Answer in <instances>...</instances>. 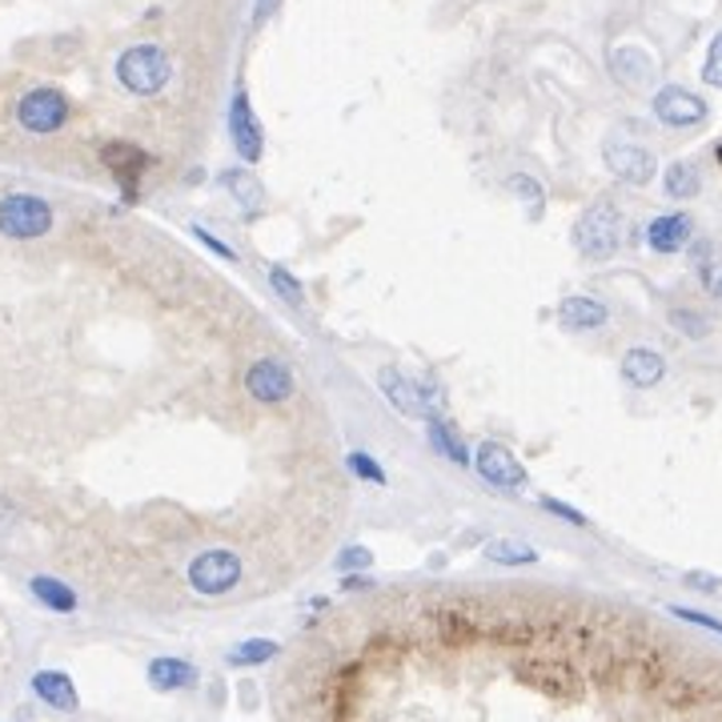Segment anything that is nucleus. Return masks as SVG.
Instances as JSON below:
<instances>
[{
    "label": "nucleus",
    "mask_w": 722,
    "mask_h": 722,
    "mask_svg": "<svg viewBox=\"0 0 722 722\" xmlns=\"http://www.w3.org/2000/svg\"><path fill=\"white\" fill-rule=\"evenodd\" d=\"M369 562H374V554H369L366 546H349V550H342V554H337V570H342V574H354V570H366Z\"/></svg>",
    "instance_id": "c85d7f7f"
},
{
    "label": "nucleus",
    "mask_w": 722,
    "mask_h": 722,
    "mask_svg": "<svg viewBox=\"0 0 722 722\" xmlns=\"http://www.w3.org/2000/svg\"><path fill=\"white\" fill-rule=\"evenodd\" d=\"M606 305L594 298H582V293H574V298H562V305H558V322H562V330H599V325H606Z\"/></svg>",
    "instance_id": "f3484780"
},
{
    "label": "nucleus",
    "mask_w": 722,
    "mask_h": 722,
    "mask_svg": "<svg viewBox=\"0 0 722 722\" xmlns=\"http://www.w3.org/2000/svg\"><path fill=\"white\" fill-rule=\"evenodd\" d=\"M229 133H234V149L245 157V161H261L266 141H261V125H257L245 93H237L234 97V109H229Z\"/></svg>",
    "instance_id": "f8f14e48"
},
{
    "label": "nucleus",
    "mask_w": 722,
    "mask_h": 722,
    "mask_svg": "<svg viewBox=\"0 0 722 722\" xmlns=\"http://www.w3.org/2000/svg\"><path fill=\"white\" fill-rule=\"evenodd\" d=\"M474 470L482 474V482H489V486H498V489H522L526 482H530L522 462L498 442H482L478 450H474Z\"/></svg>",
    "instance_id": "423d86ee"
},
{
    "label": "nucleus",
    "mask_w": 722,
    "mask_h": 722,
    "mask_svg": "<svg viewBox=\"0 0 722 722\" xmlns=\"http://www.w3.org/2000/svg\"><path fill=\"white\" fill-rule=\"evenodd\" d=\"M702 80L707 85H714V89H722V33L711 41V49H707V65H702Z\"/></svg>",
    "instance_id": "bb28decb"
},
{
    "label": "nucleus",
    "mask_w": 722,
    "mask_h": 722,
    "mask_svg": "<svg viewBox=\"0 0 722 722\" xmlns=\"http://www.w3.org/2000/svg\"><path fill=\"white\" fill-rule=\"evenodd\" d=\"M606 169L626 185H646L655 177V153L643 144H606Z\"/></svg>",
    "instance_id": "9d476101"
},
{
    "label": "nucleus",
    "mask_w": 722,
    "mask_h": 722,
    "mask_svg": "<svg viewBox=\"0 0 722 722\" xmlns=\"http://www.w3.org/2000/svg\"><path fill=\"white\" fill-rule=\"evenodd\" d=\"M699 190H702V177H699V169L690 165V161H675V165L667 169V193L675 201L699 197Z\"/></svg>",
    "instance_id": "b1692460"
},
{
    "label": "nucleus",
    "mask_w": 722,
    "mask_h": 722,
    "mask_svg": "<svg viewBox=\"0 0 722 722\" xmlns=\"http://www.w3.org/2000/svg\"><path fill=\"white\" fill-rule=\"evenodd\" d=\"M281 655V646L273 643V638H245V643H237L229 655H225V662L237 670H249V667H266V662H273V658Z\"/></svg>",
    "instance_id": "aec40b11"
},
{
    "label": "nucleus",
    "mask_w": 722,
    "mask_h": 722,
    "mask_svg": "<svg viewBox=\"0 0 722 722\" xmlns=\"http://www.w3.org/2000/svg\"><path fill=\"white\" fill-rule=\"evenodd\" d=\"M623 378L631 381L634 389L658 386V381L667 378V357L658 354V349L634 345V349H626V357H623Z\"/></svg>",
    "instance_id": "4468645a"
},
{
    "label": "nucleus",
    "mask_w": 722,
    "mask_h": 722,
    "mask_svg": "<svg viewBox=\"0 0 722 722\" xmlns=\"http://www.w3.org/2000/svg\"><path fill=\"white\" fill-rule=\"evenodd\" d=\"M29 590H33L36 602H41V606H49V611H56V614H73V611H77V594H73V586H65L61 578L36 574L33 582H29Z\"/></svg>",
    "instance_id": "6ab92c4d"
},
{
    "label": "nucleus",
    "mask_w": 722,
    "mask_h": 722,
    "mask_svg": "<svg viewBox=\"0 0 722 722\" xmlns=\"http://www.w3.org/2000/svg\"><path fill=\"white\" fill-rule=\"evenodd\" d=\"M105 165L112 169V177L121 181L125 201H137V177H141V169L149 165V157H144L137 144H109V149H105Z\"/></svg>",
    "instance_id": "dca6fc26"
},
{
    "label": "nucleus",
    "mask_w": 722,
    "mask_h": 722,
    "mask_svg": "<svg viewBox=\"0 0 722 722\" xmlns=\"http://www.w3.org/2000/svg\"><path fill=\"white\" fill-rule=\"evenodd\" d=\"M614 73H618V80H626L631 89H643L646 80L655 77V65H650V56L638 53V49H618V53H614Z\"/></svg>",
    "instance_id": "5701e85b"
},
{
    "label": "nucleus",
    "mask_w": 722,
    "mask_h": 722,
    "mask_svg": "<svg viewBox=\"0 0 722 722\" xmlns=\"http://www.w3.org/2000/svg\"><path fill=\"white\" fill-rule=\"evenodd\" d=\"M655 117L662 125H670V129H690V125L707 121V105H702V97H694V93L670 85V89H658Z\"/></svg>",
    "instance_id": "6e6552de"
},
{
    "label": "nucleus",
    "mask_w": 722,
    "mask_h": 722,
    "mask_svg": "<svg viewBox=\"0 0 722 722\" xmlns=\"http://www.w3.org/2000/svg\"><path fill=\"white\" fill-rule=\"evenodd\" d=\"M699 278H702V285H707V293L722 301V261H714V266H699Z\"/></svg>",
    "instance_id": "473e14b6"
},
{
    "label": "nucleus",
    "mask_w": 722,
    "mask_h": 722,
    "mask_svg": "<svg viewBox=\"0 0 722 722\" xmlns=\"http://www.w3.org/2000/svg\"><path fill=\"white\" fill-rule=\"evenodd\" d=\"M510 190L518 193V197H530V205H542V190H538L530 177H522V173H518V177H510Z\"/></svg>",
    "instance_id": "72a5a7b5"
},
{
    "label": "nucleus",
    "mask_w": 722,
    "mask_h": 722,
    "mask_svg": "<svg viewBox=\"0 0 722 722\" xmlns=\"http://www.w3.org/2000/svg\"><path fill=\"white\" fill-rule=\"evenodd\" d=\"M542 510L558 514V518H567L570 526H586V514H578L574 506H567V502H558V498H542Z\"/></svg>",
    "instance_id": "2f4dec72"
},
{
    "label": "nucleus",
    "mask_w": 722,
    "mask_h": 722,
    "mask_svg": "<svg viewBox=\"0 0 722 722\" xmlns=\"http://www.w3.org/2000/svg\"><path fill=\"white\" fill-rule=\"evenodd\" d=\"M374 586V578H366V574H345V582H342V590H369Z\"/></svg>",
    "instance_id": "f704fd0d"
},
{
    "label": "nucleus",
    "mask_w": 722,
    "mask_h": 722,
    "mask_svg": "<svg viewBox=\"0 0 722 722\" xmlns=\"http://www.w3.org/2000/svg\"><path fill=\"white\" fill-rule=\"evenodd\" d=\"M378 386H381V394H386V401L398 413H406V418H430V406L422 401V386L406 378L398 366H381L378 369Z\"/></svg>",
    "instance_id": "1a4fd4ad"
},
{
    "label": "nucleus",
    "mask_w": 722,
    "mask_h": 722,
    "mask_svg": "<svg viewBox=\"0 0 722 722\" xmlns=\"http://www.w3.org/2000/svg\"><path fill=\"white\" fill-rule=\"evenodd\" d=\"M269 285H273V293H278L281 301H289V305H301L305 301V289H301V281L289 273V269L273 266L269 269Z\"/></svg>",
    "instance_id": "393cba45"
},
{
    "label": "nucleus",
    "mask_w": 722,
    "mask_h": 722,
    "mask_svg": "<svg viewBox=\"0 0 722 722\" xmlns=\"http://www.w3.org/2000/svg\"><path fill=\"white\" fill-rule=\"evenodd\" d=\"M245 389H249L257 401L278 406V401H285L289 394H293V374L281 366L278 357H261V362H254L249 374H245Z\"/></svg>",
    "instance_id": "0eeeda50"
},
{
    "label": "nucleus",
    "mask_w": 722,
    "mask_h": 722,
    "mask_svg": "<svg viewBox=\"0 0 722 722\" xmlns=\"http://www.w3.org/2000/svg\"><path fill=\"white\" fill-rule=\"evenodd\" d=\"M714 153H719V161H722V144H719V149H714Z\"/></svg>",
    "instance_id": "58836bf2"
},
{
    "label": "nucleus",
    "mask_w": 722,
    "mask_h": 722,
    "mask_svg": "<svg viewBox=\"0 0 722 722\" xmlns=\"http://www.w3.org/2000/svg\"><path fill=\"white\" fill-rule=\"evenodd\" d=\"M169 56L161 53L157 45H137L129 49V53H121V61H117V77H121V85L129 93H137V97H153V93H161L169 85Z\"/></svg>",
    "instance_id": "f03ea898"
},
{
    "label": "nucleus",
    "mask_w": 722,
    "mask_h": 722,
    "mask_svg": "<svg viewBox=\"0 0 722 722\" xmlns=\"http://www.w3.org/2000/svg\"><path fill=\"white\" fill-rule=\"evenodd\" d=\"M33 694L45 702V707L65 711V714H73L80 707L77 687H73V678H68L65 670H36V675H33Z\"/></svg>",
    "instance_id": "2eb2a0df"
},
{
    "label": "nucleus",
    "mask_w": 722,
    "mask_h": 722,
    "mask_svg": "<svg viewBox=\"0 0 722 722\" xmlns=\"http://www.w3.org/2000/svg\"><path fill=\"white\" fill-rule=\"evenodd\" d=\"M225 190L234 193V201L245 209V217H257V213L266 209V190L257 185L254 173H245V169H237V173H225Z\"/></svg>",
    "instance_id": "412c9836"
},
{
    "label": "nucleus",
    "mask_w": 722,
    "mask_h": 722,
    "mask_svg": "<svg viewBox=\"0 0 722 722\" xmlns=\"http://www.w3.org/2000/svg\"><path fill=\"white\" fill-rule=\"evenodd\" d=\"M482 554L498 567H534L538 562V550L530 542H518V538H489Z\"/></svg>",
    "instance_id": "4be33fe9"
},
{
    "label": "nucleus",
    "mask_w": 722,
    "mask_h": 722,
    "mask_svg": "<svg viewBox=\"0 0 722 722\" xmlns=\"http://www.w3.org/2000/svg\"><path fill=\"white\" fill-rule=\"evenodd\" d=\"M241 699H245V711H254V707H257V687H254V682H245V687H241Z\"/></svg>",
    "instance_id": "e433bc0d"
},
{
    "label": "nucleus",
    "mask_w": 722,
    "mask_h": 722,
    "mask_svg": "<svg viewBox=\"0 0 722 722\" xmlns=\"http://www.w3.org/2000/svg\"><path fill=\"white\" fill-rule=\"evenodd\" d=\"M574 245L578 254L590 257V261H611L623 245V213L614 201H599L582 213V222L574 229Z\"/></svg>",
    "instance_id": "f257e3e1"
},
{
    "label": "nucleus",
    "mask_w": 722,
    "mask_h": 722,
    "mask_svg": "<svg viewBox=\"0 0 722 722\" xmlns=\"http://www.w3.org/2000/svg\"><path fill=\"white\" fill-rule=\"evenodd\" d=\"M349 470H354L357 478L362 482H374V486H386V470L378 466V462H374V457L369 454H362V450H357V454H349Z\"/></svg>",
    "instance_id": "a878e982"
},
{
    "label": "nucleus",
    "mask_w": 722,
    "mask_h": 722,
    "mask_svg": "<svg viewBox=\"0 0 722 722\" xmlns=\"http://www.w3.org/2000/svg\"><path fill=\"white\" fill-rule=\"evenodd\" d=\"M694 237V222H690V213H662L655 222L646 225V245L655 249V254H682Z\"/></svg>",
    "instance_id": "9b49d317"
},
{
    "label": "nucleus",
    "mask_w": 722,
    "mask_h": 722,
    "mask_svg": "<svg viewBox=\"0 0 722 722\" xmlns=\"http://www.w3.org/2000/svg\"><path fill=\"white\" fill-rule=\"evenodd\" d=\"M670 322L682 325V334H687V337H707V334H711L707 317H702V313H694V310H675V313H670Z\"/></svg>",
    "instance_id": "cd10ccee"
},
{
    "label": "nucleus",
    "mask_w": 722,
    "mask_h": 722,
    "mask_svg": "<svg viewBox=\"0 0 722 722\" xmlns=\"http://www.w3.org/2000/svg\"><path fill=\"white\" fill-rule=\"evenodd\" d=\"M687 582L694 590H719V582H714V578H707V574H687Z\"/></svg>",
    "instance_id": "c9c22d12"
},
{
    "label": "nucleus",
    "mask_w": 722,
    "mask_h": 722,
    "mask_svg": "<svg viewBox=\"0 0 722 722\" xmlns=\"http://www.w3.org/2000/svg\"><path fill=\"white\" fill-rule=\"evenodd\" d=\"M670 614H675V618H682V623L707 626V631L722 634V623H719V618H711V614H702V611H687V606H670Z\"/></svg>",
    "instance_id": "c756f323"
},
{
    "label": "nucleus",
    "mask_w": 722,
    "mask_h": 722,
    "mask_svg": "<svg viewBox=\"0 0 722 722\" xmlns=\"http://www.w3.org/2000/svg\"><path fill=\"white\" fill-rule=\"evenodd\" d=\"M190 234L197 237L201 245H209V249H213V254H217V257H225V261H234V266H237V249H229V245H225V241H217V237H213L209 229H201V225H193Z\"/></svg>",
    "instance_id": "7c9ffc66"
},
{
    "label": "nucleus",
    "mask_w": 722,
    "mask_h": 722,
    "mask_svg": "<svg viewBox=\"0 0 722 722\" xmlns=\"http://www.w3.org/2000/svg\"><path fill=\"white\" fill-rule=\"evenodd\" d=\"M17 117L29 133H56L68 121V100L56 89H33L17 105Z\"/></svg>",
    "instance_id": "39448f33"
},
{
    "label": "nucleus",
    "mask_w": 722,
    "mask_h": 722,
    "mask_svg": "<svg viewBox=\"0 0 722 722\" xmlns=\"http://www.w3.org/2000/svg\"><path fill=\"white\" fill-rule=\"evenodd\" d=\"M269 12H273V0H261V4H257V21H266Z\"/></svg>",
    "instance_id": "4c0bfd02"
},
{
    "label": "nucleus",
    "mask_w": 722,
    "mask_h": 722,
    "mask_svg": "<svg viewBox=\"0 0 722 722\" xmlns=\"http://www.w3.org/2000/svg\"><path fill=\"white\" fill-rule=\"evenodd\" d=\"M53 229V209L49 201L33 197V193H12L0 201V234L17 237V241H33V237Z\"/></svg>",
    "instance_id": "7ed1b4c3"
},
{
    "label": "nucleus",
    "mask_w": 722,
    "mask_h": 722,
    "mask_svg": "<svg viewBox=\"0 0 722 722\" xmlns=\"http://www.w3.org/2000/svg\"><path fill=\"white\" fill-rule=\"evenodd\" d=\"M425 438H430V445L445 457V462H454V466H470V462H474L470 450H466V442L457 438V430L445 422V418H438V413L425 418Z\"/></svg>",
    "instance_id": "a211bd4d"
},
{
    "label": "nucleus",
    "mask_w": 722,
    "mask_h": 722,
    "mask_svg": "<svg viewBox=\"0 0 722 722\" xmlns=\"http://www.w3.org/2000/svg\"><path fill=\"white\" fill-rule=\"evenodd\" d=\"M149 687L161 690V694H177V690H193L201 682L197 667L185 662V658H153L149 662Z\"/></svg>",
    "instance_id": "ddd939ff"
},
{
    "label": "nucleus",
    "mask_w": 722,
    "mask_h": 722,
    "mask_svg": "<svg viewBox=\"0 0 722 722\" xmlns=\"http://www.w3.org/2000/svg\"><path fill=\"white\" fill-rule=\"evenodd\" d=\"M190 582L197 594H229L241 582V558L234 550H205L190 562Z\"/></svg>",
    "instance_id": "20e7f679"
}]
</instances>
